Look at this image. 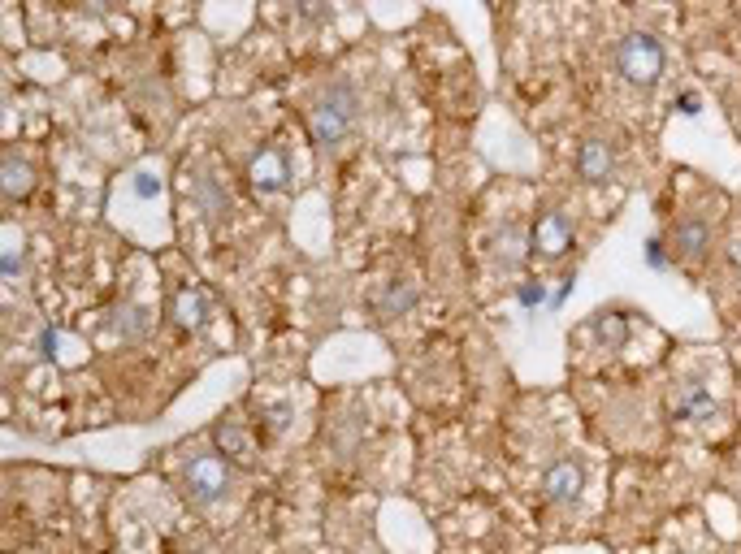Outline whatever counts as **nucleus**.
I'll list each match as a JSON object with an SVG mask.
<instances>
[{"mask_svg": "<svg viewBox=\"0 0 741 554\" xmlns=\"http://www.w3.org/2000/svg\"><path fill=\"white\" fill-rule=\"evenodd\" d=\"M356 117H360L356 91H351L347 78H334V83L317 96V104L308 109V130H312V139H317V143L334 148V143H343L351 135Z\"/></svg>", "mask_w": 741, "mask_h": 554, "instance_id": "1", "label": "nucleus"}, {"mask_svg": "<svg viewBox=\"0 0 741 554\" xmlns=\"http://www.w3.org/2000/svg\"><path fill=\"white\" fill-rule=\"evenodd\" d=\"M616 70L629 78L633 87H655L663 78V48L655 35L646 31H629L616 44Z\"/></svg>", "mask_w": 741, "mask_h": 554, "instance_id": "2", "label": "nucleus"}, {"mask_svg": "<svg viewBox=\"0 0 741 554\" xmlns=\"http://www.w3.org/2000/svg\"><path fill=\"white\" fill-rule=\"evenodd\" d=\"M226 485H230L226 455H195V459H187V468H182V498L195 507L217 503V498L226 494Z\"/></svg>", "mask_w": 741, "mask_h": 554, "instance_id": "3", "label": "nucleus"}, {"mask_svg": "<svg viewBox=\"0 0 741 554\" xmlns=\"http://www.w3.org/2000/svg\"><path fill=\"white\" fill-rule=\"evenodd\" d=\"M581 490H585V468L577 459H555V464L542 472V494L551 498V503H577Z\"/></svg>", "mask_w": 741, "mask_h": 554, "instance_id": "4", "label": "nucleus"}, {"mask_svg": "<svg viewBox=\"0 0 741 554\" xmlns=\"http://www.w3.org/2000/svg\"><path fill=\"white\" fill-rule=\"evenodd\" d=\"M533 247H538V256H546V260L564 256L572 247V221L559 213V208H546V213L533 221Z\"/></svg>", "mask_w": 741, "mask_h": 554, "instance_id": "5", "label": "nucleus"}, {"mask_svg": "<svg viewBox=\"0 0 741 554\" xmlns=\"http://www.w3.org/2000/svg\"><path fill=\"white\" fill-rule=\"evenodd\" d=\"M252 187L260 195H278L291 187V165H286V156L278 148H260L252 156Z\"/></svg>", "mask_w": 741, "mask_h": 554, "instance_id": "6", "label": "nucleus"}, {"mask_svg": "<svg viewBox=\"0 0 741 554\" xmlns=\"http://www.w3.org/2000/svg\"><path fill=\"white\" fill-rule=\"evenodd\" d=\"M191 200H195V208H200L208 221H213V226L230 217V195H226V187H221L213 174H195L191 178Z\"/></svg>", "mask_w": 741, "mask_h": 554, "instance_id": "7", "label": "nucleus"}, {"mask_svg": "<svg viewBox=\"0 0 741 554\" xmlns=\"http://www.w3.org/2000/svg\"><path fill=\"white\" fill-rule=\"evenodd\" d=\"M672 416L676 420H707L715 416V403H711V394L698 386V381H681V386L672 390Z\"/></svg>", "mask_w": 741, "mask_h": 554, "instance_id": "8", "label": "nucleus"}, {"mask_svg": "<svg viewBox=\"0 0 741 554\" xmlns=\"http://www.w3.org/2000/svg\"><path fill=\"white\" fill-rule=\"evenodd\" d=\"M611 169H616V156H611L607 143H603V139H585L581 152H577V174L598 187V182L611 178Z\"/></svg>", "mask_w": 741, "mask_h": 554, "instance_id": "9", "label": "nucleus"}, {"mask_svg": "<svg viewBox=\"0 0 741 554\" xmlns=\"http://www.w3.org/2000/svg\"><path fill=\"white\" fill-rule=\"evenodd\" d=\"M672 252L681 256V260H702L711 252V226L707 221H681V226L672 230Z\"/></svg>", "mask_w": 741, "mask_h": 554, "instance_id": "10", "label": "nucleus"}, {"mask_svg": "<svg viewBox=\"0 0 741 554\" xmlns=\"http://www.w3.org/2000/svg\"><path fill=\"white\" fill-rule=\"evenodd\" d=\"M412 303H416V286L403 282V277H390V282L377 290L373 312L377 316H403V312H412Z\"/></svg>", "mask_w": 741, "mask_h": 554, "instance_id": "11", "label": "nucleus"}, {"mask_svg": "<svg viewBox=\"0 0 741 554\" xmlns=\"http://www.w3.org/2000/svg\"><path fill=\"white\" fill-rule=\"evenodd\" d=\"M174 325L178 329H187V334H195V329L204 325V316H208V303H204V295L200 290H178L174 295Z\"/></svg>", "mask_w": 741, "mask_h": 554, "instance_id": "12", "label": "nucleus"}, {"mask_svg": "<svg viewBox=\"0 0 741 554\" xmlns=\"http://www.w3.org/2000/svg\"><path fill=\"white\" fill-rule=\"evenodd\" d=\"M590 329L598 334V342L611 347V351H620L624 342H629V316H624V312H598L590 321Z\"/></svg>", "mask_w": 741, "mask_h": 554, "instance_id": "13", "label": "nucleus"}, {"mask_svg": "<svg viewBox=\"0 0 741 554\" xmlns=\"http://www.w3.org/2000/svg\"><path fill=\"white\" fill-rule=\"evenodd\" d=\"M217 446H221V455H230V459H243V464H252V455H256V442L247 438V433L234 425V420H226V425H217Z\"/></svg>", "mask_w": 741, "mask_h": 554, "instance_id": "14", "label": "nucleus"}, {"mask_svg": "<svg viewBox=\"0 0 741 554\" xmlns=\"http://www.w3.org/2000/svg\"><path fill=\"white\" fill-rule=\"evenodd\" d=\"M5 200H26L35 187V174H31V165L18 161V156H5Z\"/></svg>", "mask_w": 741, "mask_h": 554, "instance_id": "15", "label": "nucleus"}, {"mask_svg": "<svg viewBox=\"0 0 741 554\" xmlns=\"http://www.w3.org/2000/svg\"><path fill=\"white\" fill-rule=\"evenodd\" d=\"M494 256H499L503 269H516L520 256H525V243H520V230L516 226H503L499 239H494Z\"/></svg>", "mask_w": 741, "mask_h": 554, "instance_id": "16", "label": "nucleus"}, {"mask_svg": "<svg viewBox=\"0 0 741 554\" xmlns=\"http://www.w3.org/2000/svg\"><path fill=\"white\" fill-rule=\"evenodd\" d=\"M113 329H117V338H143V329H148V312H143L139 303H130V308H122L113 316Z\"/></svg>", "mask_w": 741, "mask_h": 554, "instance_id": "17", "label": "nucleus"}, {"mask_svg": "<svg viewBox=\"0 0 741 554\" xmlns=\"http://www.w3.org/2000/svg\"><path fill=\"white\" fill-rule=\"evenodd\" d=\"M130 191H135L139 200H156V195H161V178L148 174V169H139V174L130 178Z\"/></svg>", "mask_w": 741, "mask_h": 554, "instance_id": "18", "label": "nucleus"}, {"mask_svg": "<svg viewBox=\"0 0 741 554\" xmlns=\"http://www.w3.org/2000/svg\"><path fill=\"white\" fill-rule=\"evenodd\" d=\"M0 273H5L9 282L22 273V243H18V239H5V256H0Z\"/></svg>", "mask_w": 741, "mask_h": 554, "instance_id": "19", "label": "nucleus"}, {"mask_svg": "<svg viewBox=\"0 0 741 554\" xmlns=\"http://www.w3.org/2000/svg\"><path fill=\"white\" fill-rule=\"evenodd\" d=\"M516 299H520V308H538V303L546 299V290H542V282H520Z\"/></svg>", "mask_w": 741, "mask_h": 554, "instance_id": "20", "label": "nucleus"}, {"mask_svg": "<svg viewBox=\"0 0 741 554\" xmlns=\"http://www.w3.org/2000/svg\"><path fill=\"white\" fill-rule=\"evenodd\" d=\"M646 265H650V269H663V265H668V252H663V243H659V239H650V243H646Z\"/></svg>", "mask_w": 741, "mask_h": 554, "instance_id": "21", "label": "nucleus"}, {"mask_svg": "<svg viewBox=\"0 0 741 554\" xmlns=\"http://www.w3.org/2000/svg\"><path fill=\"white\" fill-rule=\"evenodd\" d=\"M676 109H681L685 117H694V113L702 109V100L694 96V91H681V100H676Z\"/></svg>", "mask_w": 741, "mask_h": 554, "instance_id": "22", "label": "nucleus"}, {"mask_svg": "<svg viewBox=\"0 0 741 554\" xmlns=\"http://www.w3.org/2000/svg\"><path fill=\"white\" fill-rule=\"evenodd\" d=\"M39 351H44V355L57 351V329H44V338H39Z\"/></svg>", "mask_w": 741, "mask_h": 554, "instance_id": "23", "label": "nucleus"}]
</instances>
